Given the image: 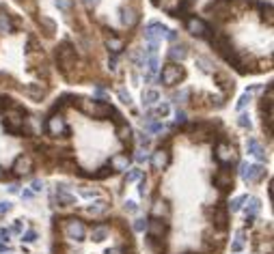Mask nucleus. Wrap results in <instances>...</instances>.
I'll use <instances>...</instances> for the list:
<instances>
[{"label":"nucleus","instance_id":"15","mask_svg":"<svg viewBox=\"0 0 274 254\" xmlns=\"http://www.w3.org/2000/svg\"><path fill=\"white\" fill-rule=\"evenodd\" d=\"M248 153H251V155H255L259 162H263V159H266V151H263V147L259 144V140H255V138H251V140H248Z\"/></svg>","mask_w":274,"mask_h":254},{"label":"nucleus","instance_id":"43","mask_svg":"<svg viewBox=\"0 0 274 254\" xmlns=\"http://www.w3.org/2000/svg\"><path fill=\"white\" fill-rule=\"evenodd\" d=\"M26 91L31 93V95H33L35 99H41V95H43V88H37V86H28Z\"/></svg>","mask_w":274,"mask_h":254},{"label":"nucleus","instance_id":"49","mask_svg":"<svg viewBox=\"0 0 274 254\" xmlns=\"http://www.w3.org/2000/svg\"><path fill=\"white\" fill-rule=\"evenodd\" d=\"M136 209H138V207H136V203H134V201H128V203H126V211H128V213H136Z\"/></svg>","mask_w":274,"mask_h":254},{"label":"nucleus","instance_id":"54","mask_svg":"<svg viewBox=\"0 0 274 254\" xmlns=\"http://www.w3.org/2000/svg\"><path fill=\"white\" fill-rule=\"evenodd\" d=\"M175 121H177V123H186V112L177 110V114H175Z\"/></svg>","mask_w":274,"mask_h":254},{"label":"nucleus","instance_id":"37","mask_svg":"<svg viewBox=\"0 0 274 254\" xmlns=\"http://www.w3.org/2000/svg\"><path fill=\"white\" fill-rule=\"evenodd\" d=\"M22 241H28V243L37 241V231H26V233H22Z\"/></svg>","mask_w":274,"mask_h":254},{"label":"nucleus","instance_id":"10","mask_svg":"<svg viewBox=\"0 0 274 254\" xmlns=\"http://www.w3.org/2000/svg\"><path fill=\"white\" fill-rule=\"evenodd\" d=\"M73 61H76V54H73V50L65 43V46L58 50V63H61V67L63 69H67V67H72Z\"/></svg>","mask_w":274,"mask_h":254},{"label":"nucleus","instance_id":"40","mask_svg":"<svg viewBox=\"0 0 274 254\" xmlns=\"http://www.w3.org/2000/svg\"><path fill=\"white\" fill-rule=\"evenodd\" d=\"M237 123H240V127H246V129H251V119H248V114H240L237 117Z\"/></svg>","mask_w":274,"mask_h":254},{"label":"nucleus","instance_id":"8","mask_svg":"<svg viewBox=\"0 0 274 254\" xmlns=\"http://www.w3.org/2000/svg\"><path fill=\"white\" fill-rule=\"evenodd\" d=\"M46 127H48L50 136H63V134H67V125H65L63 117H58V114H54V117L48 119Z\"/></svg>","mask_w":274,"mask_h":254},{"label":"nucleus","instance_id":"42","mask_svg":"<svg viewBox=\"0 0 274 254\" xmlns=\"http://www.w3.org/2000/svg\"><path fill=\"white\" fill-rule=\"evenodd\" d=\"M145 228H147V220H145V218H138V220L134 222V231L141 233V231H145Z\"/></svg>","mask_w":274,"mask_h":254},{"label":"nucleus","instance_id":"38","mask_svg":"<svg viewBox=\"0 0 274 254\" xmlns=\"http://www.w3.org/2000/svg\"><path fill=\"white\" fill-rule=\"evenodd\" d=\"M39 22H41L43 24V26H46L48 28V34H52L54 33V28H56V26H54V22H52V19H50V17H41V19H39Z\"/></svg>","mask_w":274,"mask_h":254},{"label":"nucleus","instance_id":"31","mask_svg":"<svg viewBox=\"0 0 274 254\" xmlns=\"http://www.w3.org/2000/svg\"><path fill=\"white\" fill-rule=\"evenodd\" d=\"M11 31V19L7 13H0V33H9Z\"/></svg>","mask_w":274,"mask_h":254},{"label":"nucleus","instance_id":"56","mask_svg":"<svg viewBox=\"0 0 274 254\" xmlns=\"http://www.w3.org/2000/svg\"><path fill=\"white\" fill-rule=\"evenodd\" d=\"M136 159H138V162H147V153L138 151V153H136Z\"/></svg>","mask_w":274,"mask_h":254},{"label":"nucleus","instance_id":"55","mask_svg":"<svg viewBox=\"0 0 274 254\" xmlns=\"http://www.w3.org/2000/svg\"><path fill=\"white\" fill-rule=\"evenodd\" d=\"M33 196H35V194L31 190H22V198H24V201H31Z\"/></svg>","mask_w":274,"mask_h":254},{"label":"nucleus","instance_id":"44","mask_svg":"<svg viewBox=\"0 0 274 254\" xmlns=\"http://www.w3.org/2000/svg\"><path fill=\"white\" fill-rule=\"evenodd\" d=\"M11 239V228H0V241H9Z\"/></svg>","mask_w":274,"mask_h":254},{"label":"nucleus","instance_id":"45","mask_svg":"<svg viewBox=\"0 0 274 254\" xmlns=\"http://www.w3.org/2000/svg\"><path fill=\"white\" fill-rule=\"evenodd\" d=\"M248 102H251V95L246 93V95H242V97H240V102H237V110H244V106H246Z\"/></svg>","mask_w":274,"mask_h":254},{"label":"nucleus","instance_id":"26","mask_svg":"<svg viewBox=\"0 0 274 254\" xmlns=\"http://www.w3.org/2000/svg\"><path fill=\"white\" fill-rule=\"evenodd\" d=\"M259 209H261V203L257 201V198H251V201H248V205H246V218H255L257 216V211Z\"/></svg>","mask_w":274,"mask_h":254},{"label":"nucleus","instance_id":"14","mask_svg":"<svg viewBox=\"0 0 274 254\" xmlns=\"http://www.w3.org/2000/svg\"><path fill=\"white\" fill-rule=\"evenodd\" d=\"M147 231H149V235L151 237H162L164 233H166V226H164V222L162 220H151V222H147Z\"/></svg>","mask_w":274,"mask_h":254},{"label":"nucleus","instance_id":"2","mask_svg":"<svg viewBox=\"0 0 274 254\" xmlns=\"http://www.w3.org/2000/svg\"><path fill=\"white\" fill-rule=\"evenodd\" d=\"M4 127L11 134H19L24 129V114L19 110H9L4 114Z\"/></svg>","mask_w":274,"mask_h":254},{"label":"nucleus","instance_id":"16","mask_svg":"<svg viewBox=\"0 0 274 254\" xmlns=\"http://www.w3.org/2000/svg\"><path fill=\"white\" fill-rule=\"evenodd\" d=\"M214 183H216L220 190H229V187H233V181H231V175H229L227 170L218 172L216 177H214Z\"/></svg>","mask_w":274,"mask_h":254},{"label":"nucleus","instance_id":"3","mask_svg":"<svg viewBox=\"0 0 274 254\" xmlns=\"http://www.w3.org/2000/svg\"><path fill=\"white\" fill-rule=\"evenodd\" d=\"M65 237H69L72 241H82L87 237V228L80 220H69L65 224Z\"/></svg>","mask_w":274,"mask_h":254},{"label":"nucleus","instance_id":"33","mask_svg":"<svg viewBox=\"0 0 274 254\" xmlns=\"http://www.w3.org/2000/svg\"><path fill=\"white\" fill-rule=\"evenodd\" d=\"M246 201H248L246 196L236 198V201H231V203H229V209H231V211H240V209H242V205H244V203H246Z\"/></svg>","mask_w":274,"mask_h":254},{"label":"nucleus","instance_id":"35","mask_svg":"<svg viewBox=\"0 0 274 254\" xmlns=\"http://www.w3.org/2000/svg\"><path fill=\"white\" fill-rule=\"evenodd\" d=\"M56 7L61 9L63 13H69L72 11V0H56Z\"/></svg>","mask_w":274,"mask_h":254},{"label":"nucleus","instance_id":"47","mask_svg":"<svg viewBox=\"0 0 274 254\" xmlns=\"http://www.w3.org/2000/svg\"><path fill=\"white\" fill-rule=\"evenodd\" d=\"M138 194H141V196H145V194H147V181H145V177H141V186H138Z\"/></svg>","mask_w":274,"mask_h":254},{"label":"nucleus","instance_id":"28","mask_svg":"<svg viewBox=\"0 0 274 254\" xmlns=\"http://www.w3.org/2000/svg\"><path fill=\"white\" fill-rule=\"evenodd\" d=\"M145 127H147V134H160L162 129H164L162 123H156L153 119H147V121H145Z\"/></svg>","mask_w":274,"mask_h":254},{"label":"nucleus","instance_id":"13","mask_svg":"<svg viewBox=\"0 0 274 254\" xmlns=\"http://www.w3.org/2000/svg\"><path fill=\"white\" fill-rule=\"evenodd\" d=\"M168 164V153L164 151V149H160V151H156L151 155V166L156 168V170H162V168H166Z\"/></svg>","mask_w":274,"mask_h":254},{"label":"nucleus","instance_id":"22","mask_svg":"<svg viewBox=\"0 0 274 254\" xmlns=\"http://www.w3.org/2000/svg\"><path fill=\"white\" fill-rule=\"evenodd\" d=\"M168 56H171L173 61H183V58L188 56V50H186V46H173Z\"/></svg>","mask_w":274,"mask_h":254},{"label":"nucleus","instance_id":"48","mask_svg":"<svg viewBox=\"0 0 274 254\" xmlns=\"http://www.w3.org/2000/svg\"><path fill=\"white\" fill-rule=\"evenodd\" d=\"M41 190H43V183L39 181V179H37V181H33V186H31V192L35 194V192H41Z\"/></svg>","mask_w":274,"mask_h":254},{"label":"nucleus","instance_id":"53","mask_svg":"<svg viewBox=\"0 0 274 254\" xmlns=\"http://www.w3.org/2000/svg\"><path fill=\"white\" fill-rule=\"evenodd\" d=\"M82 2H84V7H87V9H95L99 0H82Z\"/></svg>","mask_w":274,"mask_h":254},{"label":"nucleus","instance_id":"39","mask_svg":"<svg viewBox=\"0 0 274 254\" xmlns=\"http://www.w3.org/2000/svg\"><path fill=\"white\" fill-rule=\"evenodd\" d=\"M143 177V172L138 170V168H134V170H129L128 172V183H132V181H138V179Z\"/></svg>","mask_w":274,"mask_h":254},{"label":"nucleus","instance_id":"21","mask_svg":"<svg viewBox=\"0 0 274 254\" xmlns=\"http://www.w3.org/2000/svg\"><path fill=\"white\" fill-rule=\"evenodd\" d=\"M106 237H108V226H106V224H99V226L93 228V233H91L93 241H104Z\"/></svg>","mask_w":274,"mask_h":254},{"label":"nucleus","instance_id":"57","mask_svg":"<svg viewBox=\"0 0 274 254\" xmlns=\"http://www.w3.org/2000/svg\"><path fill=\"white\" fill-rule=\"evenodd\" d=\"M106 254H126V252L121 248H110V250H106Z\"/></svg>","mask_w":274,"mask_h":254},{"label":"nucleus","instance_id":"11","mask_svg":"<svg viewBox=\"0 0 274 254\" xmlns=\"http://www.w3.org/2000/svg\"><path fill=\"white\" fill-rule=\"evenodd\" d=\"M119 17H121V24H123V26H128V28L136 26V22H138L136 11H134V9H129V7L119 9Z\"/></svg>","mask_w":274,"mask_h":254},{"label":"nucleus","instance_id":"20","mask_svg":"<svg viewBox=\"0 0 274 254\" xmlns=\"http://www.w3.org/2000/svg\"><path fill=\"white\" fill-rule=\"evenodd\" d=\"M123 46H126V43H123V39H119V37H110L106 41V48H108V52H112V54H119L123 50Z\"/></svg>","mask_w":274,"mask_h":254},{"label":"nucleus","instance_id":"36","mask_svg":"<svg viewBox=\"0 0 274 254\" xmlns=\"http://www.w3.org/2000/svg\"><path fill=\"white\" fill-rule=\"evenodd\" d=\"M80 196H84V198H95V196H99V192L97 190H91V187H80Z\"/></svg>","mask_w":274,"mask_h":254},{"label":"nucleus","instance_id":"34","mask_svg":"<svg viewBox=\"0 0 274 254\" xmlns=\"http://www.w3.org/2000/svg\"><path fill=\"white\" fill-rule=\"evenodd\" d=\"M188 97H190V88H182V91H179L177 95H175V102H177V103H186Z\"/></svg>","mask_w":274,"mask_h":254},{"label":"nucleus","instance_id":"29","mask_svg":"<svg viewBox=\"0 0 274 254\" xmlns=\"http://www.w3.org/2000/svg\"><path fill=\"white\" fill-rule=\"evenodd\" d=\"M244 248V231H237L236 233V239L231 243V252H240Z\"/></svg>","mask_w":274,"mask_h":254},{"label":"nucleus","instance_id":"46","mask_svg":"<svg viewBox=\"0 0 274 254\" xmlns=\"http://www.w3.org/2000/svg\"><path fill=\"white\" fill-rule=\"evenodd\" d=\"M24 228H26V224H24L22 220H18L16 224H13V228H11V233H24Z\"/></svg>","mask_w":274,"mask_h":254},{"label":"nucleus","instance_id":"5","mask_svg":"<svg viewBox=\"0 0 274 254\" xmlns=\"http://www.w3.org/2000/svg\"><path fill=\"white\" fill-rule=\"evenodd\" d=\"M240 172H242L244 181H259L263 177V172H266V168L261 164H242Z\"/></svg>","mask_w":274,"mask_h":254},{"label":"nucleus","instance_id":"58","mask_svg":"<svg viewBox=\"0 0 274 254\" xmlns=\"http://www.w3.org/2000/svg\"><path fill=\"white\" fill-rule=\"evenodd\" d=\"M110 69L112 71H117V61H114V58H110Z\"/></svg>","mask_w":274,"mask_h":254},{"label":"nucleus","instance_id":"1","mask_svg":"<svg viewBox=\"0 0 274 254\" xmlns=\"http://www.w3.org/2000/svg\"><path fill=\"white\" fill-rule=\"evenodd\" d=\"M80 110L87 114V117H95V119H106L108 114L112 112L110 106H106L99 99H80Z\"/></svg>","mask_w":274,"mask_h":254},{"label":"nucleus","instance_id":"23","mask_svg":"<svg viewBox=\"0 0 274 254\" xmlns=\"http://www.w3.org/2000/svg\"><path fill=\"white\" fill-rule=\"evenodd\" d=\"M56 198H58V203H63V205H72V203H73V196L67 192V187H65V186L56 187Z\"/></svg>","mask_w":274,"mask_h":254},{"label":"nucleus","instance_id":"32","mask_svg":"<svg viewBox=\"0 0 274 254\" xmlns=\"http://www.w3.org/2000/svg\"><path fill=\"white\" fill-rule=\"evenodd\" d=\"M117 134H119V140H129V134H132V129H129L126 123H123V125H119V129H117Z\"/></svg>","mask_w":274,"mask_h":254},{"label":"nucleus","instance_id":"6","mask_svg":"<svg viewBox=\"0 0 274 254\" xmlns=\"http://www.w3.org/2000/svg\"><path fill=\"white\" fill-rule=\"evenodd\" d=\"M162 82L166 84V86H175L179 80L183 78V71L177 67V65H166V67L162 69Z\"/></svg>","mask_w":274,"mask_h":254},{"label":"nucleus","instance_id":"41","mask_svg":"<svg viewBox=\"0 0 274 254\" xmlns=\"http://www.w3.org/2000/svg\"><path fill=\"white\" fill-rule=\"evenodd\" d=\"M119 99H121L123 103H128V106L132 103V97H129V93L126 91V88H119Z\"/></svg>","mask_w":274,"mask_h":254},{"label":"nucleus","instance_id":"51","mask_svg":"<svg viewBox=\"0 0 274 254\" xmlns=\"http://www.w3.org/2000/svg\"><path fill=\"white\" fill-rule=\"evenodd\" d=\"M216 224H218V226H225V211H218V216H216Z\"/></svg>","mask_w":274,"mask_h":254},{"label":"nucleus","instance_id":"9","mask_svg":"<svg viewBox=\"0 0 274 254\" xmlns=\"http://www.w3.org/2000/svg\"><path fill=\"white\" fill-rule=\"evenodd\" d=\"M13 172L18 177H24V175H31L33 172V157L31 155H19L13 164Z\"/></svg>","mask_w":274,"mask_h":254},{"label":"nucleus","instance_id":"50","mask_svg":"<svg viewBox=\"0 0 274 254\" xmlns=\"http://www.w3.org/2000/svg\"><path fill=\"white\" fill-rule=\"evenodd\" d=\"M138 144H141V147H147V144H149V136H147V134H141V136H138Z\"/></svg>","mask_w":274,"mask_h":254},{"label":"nucleus","instance_id":"59","mask_svg":"<svg viewBox=\"0 0 274 254\" xmlns=\"http://www.w3.org/2000/svg\"><path fill=\"white\" fill-rule=\"evenodd\" d=\"M0 177H2V170H0Z\"/></svg>","mask_w":274,"mask_h":254},{"label":"nucleus","instance_id":"52","mask_svg":"<svg viewBox=\"0 0 274 254\" xmlns=\"http://www.w3.org/2000/svg\"><path fill=\"white\" fill-rule=\"evenodd\" d=\"M7 211H11V203H0V216Z\"/></svg>","mask_w":274,"mask_h":254},{"label":"nucleus","instance_id":"30","mask_svg":"<svg viewBox=\"0 0 274 254\" xmlns=\"http://www.w3.org/2000/svg\"><path fill=\"white\" fill-rule=\"evenodd\" d=\"M179 2H182V0H160V7L164 9V11L173 13V11H177L179 9Z\"/></svg>","mask_w":274,"mask_h":254},{"label":"nucleus","instance_id":"25","mask_svg":"<svg viewBox=\"0 0 274 254\" xmlns=\"http://www.w3.org/2000/svg\"><path fill=\"white\" fill-rule=\"evenodd\" d=\"M91 216H102V213H106L108 211V203H104V201H97V203H93L91 207L87 209Z\"/></svg>","mask_w":274,"mask_h":254},{"label":"nucleus","instance_id":"4","mask_svg":"<svg viewBox=\"0 0 274 254\" xmlns=\"http://www.w3.org/2000/svg\"><path fill=\"white\" fill-rule=\"evenodd\" d=\"M166 37H168V28L162 26L160 22H151L145 28V39L149 43H158L160 39H166Z\"/></svg>","mask_w":274,"mask_h":254},{"label":"nucleus","instance_id":"24","mask_svg":"<svg viewBox=\"0 0 274 254\" xmlns=\"http://www.w3.org/2000/svg\"><path fill=\"white\" fill-rule=\"evenodd\" d=\"M168 110H171V106H168V103H158V106L153 108V112L149 114V119H164L168 114Z\"/></svg>","mask_w":274,"mask_h":254},{"label":"nucleus","instance_id":"17","mask_svg":"<svg viewBox=\"0 0 274 254\" xmlns=\"http://www.w3.org/2000/svg\"><path fill=\"white\" fill-rule=\"evenodd\" d=\"M110 166L114 168V170H119V172H123V170H128L129 168V157L128 155H114L112 159H110Z\"/></svg>","mask_w":274,"mask_h":254},{"label":"nucleus","instance_id":"27","mask_svg":"<svg viewBox=\"0 0 274 254\" xmlns=\"http://www.w3.org/2000/svg\"><path fill=\"white\" fill-rule=\"evenodd\" d=\"M197 65H199V69H201V71L214 73V65H212L210 58H205V56H197Z\"/></svg>","mask_w":274,"mask_h":254},{"label":"nucleus","instance_id":"12","mask_svg":"<svg viewBox=\"0 0 274 254\" xmlns=\"http://www.w3.org/2000/svg\"><path fill=\"white\" fill-rule=\"evenodd\" d=\"M216 159L220 164H229L233 159V151H231V147L229 144H225V142H220L216 147Z\"/></svg>","mask_w":274,"mask_h":254},{"label":"nucleus","instance_id":"19","mask_svg":"<svg viewBox=\"0 0 274 254\" xmlns=\"http://www.w3.org/2000/svg\"><path fill=\"white\" fill-rule=\"evenodd\" d=\"M158 102H160V93H158L156 88H149V91L143 93V103H145V106H156Z\"/></svg>","mask_w":274,"mask_h":254},{"label":"nucleus","instance_id":"18","mask_svg":"<svg viewBox=\"0 0 274 254\" xmlns=\"http://www.w3.org/2000/svg\"><path fill=\"white\" fill-rule=\"evenodd\" d=\"M151 213H153V218H156V220H160V218H166V216H168V205H166L164 201H156V203H153Z\"/></svg>","mask_w":274,"mask_h":254},{"label":"nucleus","instance_id":"7","mask_svg":"<svg viewBox=\"0 0 274 254\" xmlns=\"http://www.w3.org/2000/svg\"><path fill=\"white\" fill-rule=\"evenodd\" d=\"M186 31L190 34H194V37H205L210 28H207V24L203 22L201 17H188L186 19Z\"/></svg>","mask_w":274,"mask_h":254}]
</instances>
